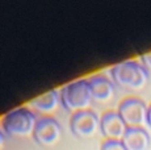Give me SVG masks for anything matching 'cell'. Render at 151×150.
Listing matches in <instances>:
<instances>
[{"instance_id": "8fae6325", "label": "cell", "mask_w": 151, "mask_h": 150, "mask_svg": "<svg viewBox=\"0 0 151 150\" xmlns=\"http://www.w3.org/2000/svg\"><path fill=\"white\" fill-rule=\"evenodd\" d=\"M100 150H126L122 144V141H110L104 140L101 144Z\"/></svg>"}, {"instance_id": "5b68a950", "label": "cell", "mask_w": 151, "mask_h": 150, "mask_svg": "<svg viewBox=\"0 0 151 150\" xmlns=\"http://www.w3.org/2000/svg\"><path fill=\"white\" fill-rule=\"evenodd\" d=\"M70 129L75 137L80 140L91 138L100 129V116L93 109H82L71 115Z\"/></svg>"}, {"instance_id": "8992f818", "label": "cell", "mask_w": 151, "mask_h": 150, "mask_svg": "<svg viewBox=\"0 0 151 150\" xmlns=\"http://www.w3.org/2000/svg\"><path fill=\"white\" fill-rule=\"evenodd\" d=\"M32 137L42 148H51L62 137V125L53 116H41L37 120Z\"/></svg>"}, {"instance_id": "30bf717a", "label": "cell", "mask_w": 151, "mask_h": 150, "mask_svg": "<svg viewBox=\"0 0 151 150\" xmlns=\"http://www.w3.org/2000/svg\"><path fill=\"white\" fill-rule=\"evenodd\" d=\"M126 150H149L151 138L145 128H127L122 140Z\"/></svg>"}, {"instance_id": "3957f363", "label": "cell", "mask_w": 151, "mask_h": 150, "mask_svg": "<svg viewBox=\"0 0 151 150\" xmlns=\"http://www.w3.org/2000/svg\"><path fill=\"white\" fill-rule=\"evenodd\" d=\"M59 94L60 105L72 113L82 109H88V107L93 102L88 79H78L70 82L60 88Z\"/></svg>"}, {"instance_id": "4fadbf2b", "label": "cell", "mask_w": 151, "mask_h": 150, "mask_svg": "<svg viewBox=\"0 0 151 150\" xmlns=\"http://www.w3.org/2000/svg\"><path fill=\"white\" fill-rule=\"evenodd\" d=\"M147 124H149V126H151V103L149 105V111H147Z\"/></svg>"}, {"instance_id": "7c38bea8", "label": "cell", "mask_w": 151, "mask_h": 150, "mask_svg": "<svg viewBox=\"0 0 151 150\" xmlns=\"http://www.w3.org/2000/svg\"><path fill=\"white\" fill-rule=\"evenodd\" d=\"M139 62H141L149 71H151V51L142 54L141 58H139Z\"/></svg>"}, {"instance_id": "6da1fadb", "label": "cell", "mask_w": 151, "mask_h": 150, "mask_svg": "<svg viewBox=\"0 0 151 150\" xmlns=\"http://www.w3.org/2000/svg\"><path fill=\"white\" fill-rule=\"evenodd\" d=\"M116 87L127 91H139L150 80V71L135 59H126L114 65L109 71Z\"/></svg>"}, {"instance_id": "ba28073f", "label": "cell", "mask_w": 151, "mask_h": 150, "mask_svg": "<svg viewBox=\"0 0 151 150\" xmlns=\"http://www.w3.org/2000/svg\"><path fill=\"white\" fill-rule=\"evenodd\" d=\"M92 99L96 103H108L113 99L116 92V84L109 76L104 74H96L88 78Z\"/></svg>"}, {"instance_id": "9c48e42d", "label": "cell", "mask_w": 151, "mask_h": 150, "mask_svg": "<svg viewBox=\"0 0 151 150\" xmlns=\"http://www.w3.org/2000/svg\"><path fill=\"white\" fill-rule=\"evenodd\" d=\"M59 104H60V94L58 90H50L29 102L30 109H33L34 112H38V113H42L43 116H47L49 113L55 112Z\"/></svg>"}, {"instance_id": "277c9868", "label": "cell", "mask_w": 151, "mask_h": 150, "mask_svg": "<svg viewBox=\"0 0 151 150\" xmlns=\"http://www.w3.org/2000/svg\"><path fill=\"white\" fill-rule=\"evenodd\" d=\"M147 111L149 105L138 96L125 97L117 108L127 128H143L145 124H147Z\"/></svg>"}, {"instance_id": "52a82bcc", "label": "cell", "mask_w": 151, "mask_h": 150, "mask_svg": "<svg viewBox=\"0 0 151 150\" xmlns=\"http://www.w3.org/2000/svg\"><path fill=\"white\" fill-rule=\"evenodd\" d=\"M127 131V125L117 111L109 109L100 116V132L105 140L121 141Z\"/></svg>"}, {"instance_id": "7a4b0ae2", "label": "cell", "mask_w": 151, "mask_h": 150, "mask_svg": "<svg viewBox=\"0 0 151 150\" xmlns=\"http://www.w3.org/2000/svg\"><path fill=\"white\" fill-rule=\"evenodd\" d=\"M37 120L36 112L28 107H19L7 112L1 120L3 138H24L32 136Z\"/></svg>"}]
</instances>
